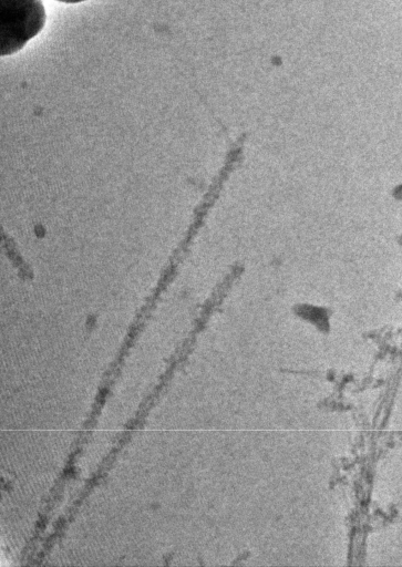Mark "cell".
Here are the masks:
<instances>
[{
  "instance_id": "1",
  "label": "cell",
  "mask_w": 402,
  "mask_h": 567,
  "mask_svg": "<svg viewBox=\"0 0 402 567\" xmlns=\"http://www.w3.org/2000/svg\"><path fill=\"white\" fill-rule=\"evenodd\" d=\"M0 51H19L43 29L47 14L41 0H1Z\"/></svg>"
},
{
  "instance_id": "2",
  "label": "cell",
  "mask_w": 402,
  "mask_h": 567,
  "mask_svg": "<svg viewBox=\"0 0 402 567\" xmlns=\"http://www.w3.org/2000/svg\"><path fill=\"white\" fill-rule=\"evenodd\" d=\"M56 1L65 2V3H78V2L85 1V0H56Z\"/></svg>"
}]
</instances>
